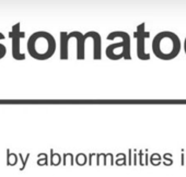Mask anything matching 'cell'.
<instances>
[{"label": "cell", "mask_w": 186, "mask_h": 177, "mask_svg": "<svg viewBox=\"0 0 186 177\" xmlns=\"http://www.w3.org/2000/svg\"><path fill=\"white\" fill-rule=\"evenodd\" d=\"M152 52L159 59H174L181 52L179 36L172 32H161L152 41Z\"/></svg>", "instance_id": "6da1fadb"}, {"label": "cell", "mask_w": 186, "mask_h": 177, "mask_svg": "<svg viewBox=\"0 0 186 177\" xmlns=\"http://www.w3.org/2000/svg\"><path fill=\"white\" fill-rule=\"evenodd\" d=\"M28 49L33 58L44 60L53 56L56 49V43L49 33L37 32L31 35L28 42Z\"/></svg>", "instance_id": "7a4b0ae2"}, {"label": "cell", "mask_w": 186, "mask_h": 177, "mask_svg": "<svg viewBox=\"0 0 186 177\" xmlns=\"http://www.w3.org/2000/svg\"><path fill=\"white\" fill-rule=\"evenodd\" d=\"M115 37H122L123 42L112 44L106 48V55L109 59H130V37L125 32H113L107 36V39H114Z\"/></svg>", "instance_id": "3957f363"}, {"label": "cell", "mask_w": 186, "mask_h": 177, "mask_svg": "<svg viewBox=\"0 0 186 177\" xmlns=\"http://www.w3.org/2000/svg\"><path fill=\"white\" fill-rule=\"evenodd\" d=\"M144 23L138 25L137 32H135L133 36L137 38V56L141 60H148L150 59V55L144 52V39L150 36L149 32L144 31Z\"/></svg>", "instance_id": "277c9868"}, {"label": "cell", "mask_w": 186, "mask_h": 177, "mask_svg": "<svg viewBox=\"0 0 186 177\" xmlns=\"http://www.w3.org/2000/svg\"><path fill=\"white\" fill-rule=\"evenodd\" d=\"M9 36L12 37V55L14 59L23 60L25 58L24 54L20 52V38L24 37V32H20V23H17L12 28V31L9 33Z\"/></svg>", "instance_id": "5b68a950"}, {"label": "cell", "mask_w": 186, "mask_h": 177, "mask_svg": "<svg viewBox=\"0 0 186 177\" xmlns=\"http://www.w3.org/2000/svg\"><path fill=\"white\" fill-rule=\"evenodd\" d=\"M89 37L93 38V46H94V52H93V58L101 59V36L96 32H90L85 34Z\"/></svg>", "instance_id": "8992f818"}, {"label": "cell", "mask_w": 186, "mask_h": 177, "mask_svg": "<svg viewBox=\"0 0 186 177\" xmlns=\"http://www.w3.org/2000/svg\"><path fill=\"white\" fill-rule=\"evenodd\" d=\"M60 59L68 58V41L71 38L70 34H67L65 32L60 33Z\"/></svg>", "instance_id": "52a82bcc"}, {"label": "cell", "mask_w": 186, "mask_h": 177, "mask_svg": "<svg viewBox=\"0 0 186 177\" xmlns=\"http://www.w3.org/2000/svg\"><path fill=\"white\" fill-rule=\"evenodd\" d=\"M76 37H77V46H78L77 58L83 59L84 58V42H85L87 38L84 37L81 33H79V32H76Z\"/></svg>", "instance_id": "ba28073f"}, {"label": "cell", "mask_w": 186, "mask_h": 177, "mask_svg": "<svg viewBox=\"0 0 186 177\" xmlns=\"http://www.w3.org/2000/svg\"><path fill=\"white\" fill-rule=\"evenodd\" d=\"M18 162V156L14 153H10V150H7V166H13Z\"/></svg>", "instance_id": "9c48e42d"}, {"label": "cell", "mask_w": 186, "mask_h": 177, "mask_svg": "<svg viewBox=\"0 0 186 177\" xmlns=\"http://www.w3.org/2000/svg\"><path fill=\"white\" fill-rule=\"evenodd\" d=\"M49 161H50L49 164L53 165V166H56V165H58L60 163V155L58 153L54 152L53 149L50 150V159H49Z\"/></svg>", "instance_id": "30bf717a"}, {"label": "cell", "mask_w": 186, "mask_h": 177, "mask_svg": "<svg viewBox=\"0 0 186 177\" xmlns=\"http://www.w3.org/2000/svg\"><path fill=\"white\" fill-rule=\"evenodd\" d=\"M76 163L79 165V166H82V165H84V164L87 163V156H85V154L84 153H80V154H78L77 156H76Z\"/></svg>", "instance_id": "8fae6325"}, {"label": "cell", "mask_w": 186, "mask_h": 177, "mask_svg": "<svg viewBox=\"0 0 186 177\" xmlns=\"http://www.w3.org/2000/svg\"><path fill=\"white\" fill-rule=\"evenodd\" d=\"M37 157H39V161H37V164H39V165H47V164H48V157H47V155H46L45 153L39 154Z\"/></svg>", "instance_id": "7c38bea8"}, {"label": "cell", "mask_w": 186, "mask_h": 177, "mask_svg": "<svg viewBox=\"0 0 186 177\" xmlns=\"http://www.w3.org/2000/svg\"><path fill=\"white\" fill-rule=\"evenodd\" d=\"M30 155H31V154H30V153H28V154H26V156H25V159H23V155H22L21 153H19V157H20V160L22 161V166L20 167V170H24V167H25V165H26V162H28Z\"/></svg>", "instance_id": "4fadbf2b"}, {"label": "cell", "mask_w": 186, "mask_h": 177, "mask_svg": "<svg viewBox=\"0 0 186 177\" xmlns=\"http://www.w3.org/2000/svg\"><path fill=\"white\" fill-rule=\"evenodd\" d=\"M150 161L153 165H159L160 162H161V157H160V155H159L158 153H155V154H153V155L151 156Z\"/></svg>", "instance_id": "5bb4252c"}, {"label": "cell", "mask_w": 186, "mask_h": 177, "mask_svg": "<svg viewBox=\"0 0 186 177\" xmlns=\"http://www.w3.org/2000/svg\"><path fill=\"white\" fill-rule=\"evenodd\" d=\"M120 157L122 159H117V161H116V164L117 165H125L126 164V156H125V154H123V153H120Z\"/></svg>", "instance_id": "9a60e30c"}, {"label": "cell", "mask_w": 186, "mask_h": 177, "mask_svg": "<svg viewBox=\"0 0 186 177\" xmlns=\"http://www.w3.org/2000/svg\"><path fill=\"white\" fill-rule=\"evenodd\" d=\"M4 55H6V47H4V45L0 44V58L4 57Z\"/></svg>", "instance_id": "2e32d148"}, {"label": "cell", "mask_w": 186, "mask_h": 177, "mask_svg": "<svg viewBox=\"0 0 186 177\" xmlns=\"http://www.w3.org/2000/svg\"><path fill=\"white\" fill-rule=\"evenodd\" d=\"M128 153H129V156H128V164L131 165V150H129Z\"/></svg>", "instance_id": "e0dca14e"}]
</instances>
